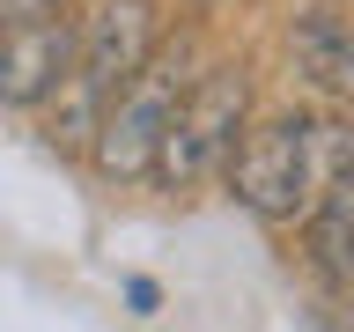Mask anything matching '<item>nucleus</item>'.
<instances>
[{
	"instance_id": "39448f33",
	"label": "nucleus",
	"mask_w": 354,
	"mask_h": 332,
	"mask_svg": "<svg viewBox=\"0 0 354 332\" xmlns=\"http://www.w3.org/2000/svg\"><path fill=\"white\" fill-rule=\"evenodd\" d=\"M74 37H82L74 15L30 22V30H0V104H22V111L52 104L66 66H74Z\"/></svg>"
},
{
	"instance_id": "6e6552de",
	"label": "nucleus",
	"mask_w": 354,
	"mask_h": 332,
	"mask_svg": "<svg viewBox=\"0 0 354 332\" xmlns=\"http://www.w3.org/2000/svg\"><path fill=\"white\" fill-rule=\"evenodd\" d=\"M74 0H0V30H30V22H59Z\"/></svg>"
},
{
	"instance_id": "1a4fd4ad",
	"label": "nucleus",
	"mask_w": 354,
	"mask_h": 332,
	"mask_svg": "<svg viewBox=\"0 0 354 332\" xmlns=\"http://www.w3.org/2000/svg\"><path fill=\"white\" fill-rule=\"evenodd\" d=\"M126 303L140 310V317H155V310H162V288H155L148 273H133V281H126Z\"/></svg>"
},
{
	"instance_id": "f257e3e1",
	"label": "nucleus",
	"mask_w": 354,
	"mask_h": 332,
	"mask_svg": "<svg viewBox=\"0 0 354 332\" xmlns=\"http://www.w3.org/2000/svg\"><path fill=\"white\" fill-rule=\"evenodd\" d=\"M354 170V126L347 118H317V111H281L243 126L236 155H229V185L259 221L288 229L310 221V207Z\"/></svg>"
},
{
	"instance_id": "7ed1b4c3",
	"label": "nucleus",
	"mask_w": 354,
	"mask_h": 332,
	"mask_svg": "<svg viewBox=\"0 0 354 332\" xmlns=\"http://www.w3.org/2000/svg\"><path fill=\"white\" fill-rule=\"evenodd\" d=\"M199 74H207V66H199V44H192V37L162 44V52H155L140 74H133V89L104 111V126H96V148H88V163H96L111 185H140V177H155L162 133H170L177 104H185V89H192Z\"/></svg>"
},
{
	"instance_id": "423d86ee",
	"label": "nucleus",
	"mask_w": 354,
	"mask_h": 332,
	"mask_svg": "<svg viewBox=\"0 0 354 332\" xmlns=\"http://www.w3.org/2000/svg\"><path fill=\"white\" fill-rule=\"evenodd\" d=\"M288 59H295V74H303L317 96H332V104H354V30L339 22V8H303V15L288 22Z\"/></svg>"
},
{
	"instance_id": "0eeeda50",
	"label": "nucleus",
	"mask_w": 354,
	"mask_h": 332,
	"mask_svg": "<svg viewBox=\"0 0 354 332\" xmlns=\"http://www.w3.org/2000/svg\"><path fill=\"white\" fill-rule=\"evenodd\" d=\"M303 229H310V259H317V273H325L332 288H354V170L310 207Z\"/></svg>"
},
{
	"instance_id": "f03ea898",
	"label": "nucleus",
	"mask_w": 354,
	"mask_h": 332,
	"mask_svg": "<svg viewBox=\"0 0 354 332\" xmlns=\"http://www.w3.org/2000/svg\"><path fill=\"white\" fill-rule=\"evenodd\" d=\"M148 59H155V0H104L74 37V66H66L59 96H52L44 140L66 155H88L104 111L133 89V74Z\"/></svg>"
},
{
	"instance_id": "20e7f679",
	"label": "nucleus",
	"mask_w": 354,
	"mask_h": 332,
	"mask_svg": "<svg viewBox=\"0 0 354 332\" xmlns=\"http://www.w3.org/2000/svg\"><path fill=\"white\" fill-rule=\"evenodd\" d=\"M243 118H251V74H243L236 59L207 66V74L185 89L170 133H162L155 185H162V192H192V185L221 177L229 155H236V140H243Z\"/></svg>"
}]
</instances>
